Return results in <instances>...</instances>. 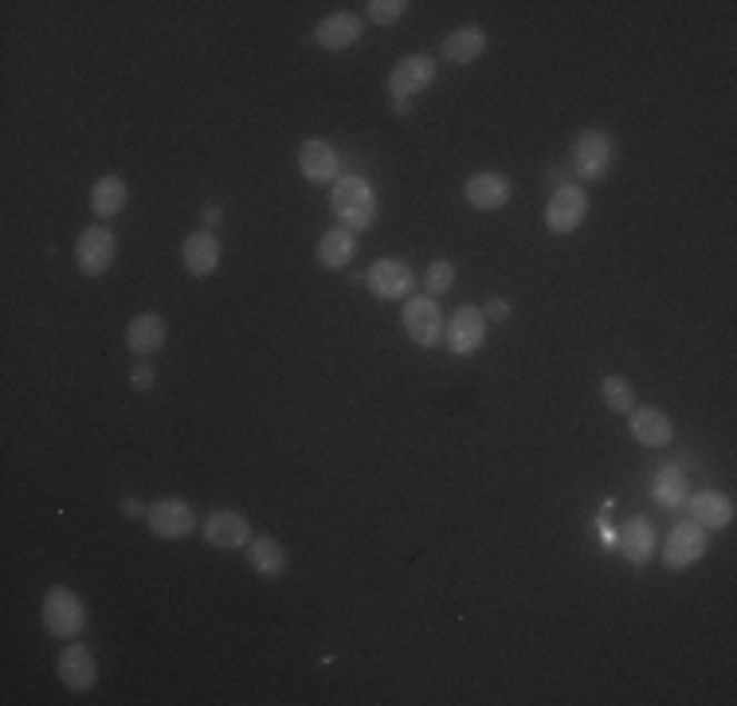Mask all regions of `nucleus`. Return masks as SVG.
<instances>
[{
    "instance_id": "8",
    "label": "nucleus",
    "mask_w": 737,
    "mask_h": 706,
    "mask_svg": "<svg viewBox=\"0 0 737 706\" xmlns=\"http://www.w3.org/2000/svg\"><path fill=\"white\" fill-rule=\"evenodd\" d=\"M706 530L698 523H679L671 534H667V541H663V561H667V569H690L695 561H703L706 557Z\"/></svg>"
},
{
    "instance_id": "3",
    "label": "nucleus",
    "mask_w": 737,
    "mask_h": 706,
    "mask_svg": "<svg viewBox=\"0 0 737 706\" xmlns=\"http://www.w3.org/2000/svg\"><path fill=\"white\" fill-rule=\"evenodd\" d=\"M405 334L416 341L420 349H431L439 338H444V310H439V302L431 299V295H412V299L405 302Z\"/></svg>"
},
{
    "instance_id": "31",
    "label": "nucleus",
    "mask_w": 737,
    "mask_h": 706,
    "mask_svg": "<svg viewBox=\"0 0 737 706\" xmlns=\"http://www.w3.org/2000/svg\"><path fill=\"white\" fill-rule=\"evenodd\" d=\"M133 389H138V392L153 389V369L146 366V361H138V369H133Z\"/></svg>"
},
{
    "instance_id": "2",
    "label": "nucleus",
    "mask_w": 737,
    "mask_h": 706,
    "mask_svg": "<svg viewBox=\"0 0 737 706\" xmlns=\"http://www.w3.org/2000/svg\"><path fill=\"white\" fill-rule=\"evenodd\" d=\"M43 628L56 636V640H71L87 628V605L76 589L67 585H51L43 593Z\"/></svg>"
},
{
    "instance_id": "1",
    "label": "nucleus",
    "mask_w": 737,
    "mask_h": 706,
    "mask_svg": "<svg viewBox=\"0 0 737 706\" xmlns=\"http://www.w3.org/2000/svg\"><path fill=\"white\" fill-rule=\"evenodd\" d=\"M330 208H333V217H338V225L349 228V232H365V228H374V220H377L374 185L365 181V177H353V173L338 177Z\"/></svg>"
},
{
    "instance_id": "14",
    "label": "nucleus",
    "mask_w": 737,
    "mask_h": 706,
    "mask_svg": "<svg viewBox=\"0 0 737 706\" xmlns=\"http://www.w3.org/2000/svg\"><path fill=\"white\" fill-rule=\"evenodd\" d=\"M169 330H166V318L161 315H138L130 326H126V349H130L138 361H150L153 354H161V346H166Z\"/></svg>"
},
{
    "instance_id": "10",
    "label": "nucleus",
    "mask_w": 737,
    "mask_h": 706,
    "mask_svg": "<svg viewBox=\"0 0 737 706\" xmlns=\"http://www.w3.org/2000/svg\"><path fill=\"white\" fill-rule=\"evenodd\" d=\"M114 256H118V240H114V232L110 228H87L83 236H79V243H76V267L83 275H107L110 271V263H114Z\"/></svg>"
},
{
    "instance_id": "32",
    "label": "nucleus",
    "mask_w": 737,
    "mask_h": 706,
    "mask_svg": "<svg viewBox=\"0 0 737 706\" xmlns=\"http://www.w3.org/2000/svg\"><path fill=\"white\" fill-rule=\"evenodd\" d=\"M146 510H150V507H141L138 499H126V503H122V515H126V518H146Z\"/></svg>"
},
{
    "instance_id": "5",
    "label": "nucleus",
    "mask_w": 737,
    "mask_h": 706,
    "mask_svg": "<svg viewBox=\"0 0 737 706\" xmlns=\"http://www.w3.org/2000/svg\"><path fill=\"white\" fill-rule=\"evenodd\" d=\"M365 282H369V291L377 295L381 302H400V299H412V287H416V275L408 263H400V259H377L374 267H369V275H365Z\"/></svg>"
},
{
    "instance_id": "18",
    "label": "nucleus",
    "mask_w": 737,
    "mask_h": 706,
    "mask_svg": "<svg viewBox=\"0 0 737 706\" xmlns=\"http://www.w3.org/2000/svg\"><path fill=\"white\" fill-rule=\"evenodd\" d=\"M205 541L212 549H248V541H251L248 518L236 515V510H216L205 523Z\"/></svg>"
},
{
    "instance_id": "27",
    "label": "nucleus",
    "mask_w": 737,
    "mask_h": 706,
    "mask_svg": "<svg viewBox=\"0 0 737 706\" xmlns=\"http://www.w3.org/2000/svg\"><path fill=\"white\" fill-rule=\"evenodd\" d=\"M600 397H605V405L612 408V412H631L636 408V392H631V381L620 374L605 377L600 381Z\"/></svg>"
},
{
    "instance_id": "28",
    "label": "nucleus",
    "mask_w": 737,
    "mask_h": 706,
    "mask_svg": "<svg viewBox=\"0 0 737 706\" xmlns=\"http://www.w3.org/2000/svg\"><path fill=\"white\" fill-rule=\"evenodd\" d=\"M408 9H412L408 0H369V4H365V17H369V24L389 28V24H397Z\"/></svg>"
},
{
    "instance_id": "9",
    "label": "nucleus",
    "mask_w": 737,
    "mask_h": 706,
    "mask_svg": "<svg viewBox=\"0 0 737 706\" xmlns=\"http://www.w3.org/2000/svg\"><path fill=\"white\" fill-rule=\"evenodd\" d=\"M444 338H448V349L456 358H471L475 349L487 341V318H482L479 307H459L451 315V322L444 326Z\"/></svg>"
},
{
    "instance_id": "25",
    "label": "nucleus",
    "mask_w": 737,
    "mask_h": 706,
    "mask_svg": "<svg viewBox=\"0 0 737 706\" xmlns=\"http://www.w3.org/2000/svg\"><path fill=\"white\" fill-rule=\"evenodd\" d=\"M126 200H130V189H126V181L122 177H99L94 181V189H91V208H94V217L99 220H110V217H118L126 208Z\"/></svg>"
},
{
    "instance_id": "29",
    "label": "nucleus",
    "mask_w": 737,
    "mask_h": 706,
    "mask_svg": "<svg viewBox=\"0 0 737 706\" xmlns=\"http://www.w3.org/2000/svg\"><path fill=\"white\" fill-rule=\"evenodd\" d=\"M451 282H456V263H451V259H436V263L424 271V291H431V299H436V295H448Z\"/></svg>"
},
{
    "instance_id": "7",
    "label": "nucleus",
    "mask_w": 737,
    "mask_h": 706,
    "mask_svg": "<svg viewBox=\"0 0 737 706\" xmlns=\"http://www.w3.org/2000/svg\"><path fill=\"white\" fill-rule=\"evenodd\" d=\"M612 158H616V141L608 138L605 130H585L577 138V146H572V166H577V173L588 177V181L605 177Z\"/></svg>"
},
{
    "instance_id": "20",
    "label": "nucleus",
    "mask_w": 737,
    "mask_h": 706,
    "mask_svg": "<svg viewBox=\"0 0 737 706\" xmlns=\"http://www.w3.org/2000/svg\"><path fill=\"white\" fill-rule=\"evenodd\" d=\"M616 546H620V554L628 557L631 565L651 561V554H655V526H651V518H644V515L628 518V523L620 526V534H616Z\"/></svg>"
},
{
    "instance_id": "24",
    "label": "nucleus",
    "mask_w": 737,
    "mask_h": 706,
    "mask_svg": "<svg viewBox=\"0 0 737 706\" xmlns=\"http://www.w3.org/2000/svg\"><path fill=\"white\" fill-rule=\"evenodd\" d=\"M482 51H487V32H482V28H456V32L444 40V59L456 67L475 63Z\"/></svg>"
},
{
    "instance_id": "22",
    "label": "nucleus",
    "mask_w": 737,
    "mask_h": 706,
    "mask_svg": "<svg viewBox=\"0 0 737 706\" xmlns=\"http://www.w3.org/2000/svg\"><path fill=\"white\" fill-rule=\"evenodd\" d=\"M248 565H251V574H259L263 581H279V577L287 574V549L275 538H251Z\"/></svg>"
},
{
    "instance_id": "30",
    "label": "nucleus",
    "mask_w": 737,
    "mask_h": 706,
    "mask_svg": "<svg viewBox=\"0 0 737 706\" xmlns=\"http://www.w3.org/2000/svg\"><path fill=\"white\" fill-rule=\"evenodd\" d=\"M482 318H487V322H506V318H510V302L490 299L487 307H482Z\"/></svg>"
},
{
    "instance_id": "12",
    "label": "nucleus",
    "mask_w": 737,
    "mask_h": 706,
    "mask_svg": "<svg viewBox=\"0 0 737 706\" xmlns=\"http://www.w3.org/2000/svg\"><path fill=\"white\" fill-rule=\"evenodd\" d=\"M59 679H63L67 690H91L99 683V664H94V652L83 648V644H67L59 652V664H56Z\"/></svg>"
},
{
    "instance_id": "11",
    "label": "nucleus",
    "mask_w": 737,
    "mask_h": 706,
    "mask_svg": "<svg viewBox=\"0 0 737 706\" xmlns=\"http://www.w3.org/2000/svg\"><path fill=\"white\" fill-rule=\"evenodd\" d=\"M361 32H365L361 17H353V12H333V17L318 20L310 40H315L322 51H349L357 40H361Z\"/></svg>"
},
{
    "instance_id": "4",
    "label": "nucleus",
    "mask_w": 737,
    "mask_h": 706,
    "mask_svg": "<svg viewBox=\"0 0 737 706\" xmlns=\"http://www.w3.org/2000/svg\"><path fill=\"white\" fill-rule=\"evenodd\" d=\"M436 83V59L431 56H405L389 71V95L392 102H412Z\"/></svg>"
},
{
    "instance_id": "33",
    "label": "nucleus",
    "mask_w": 737,
    "mask_h": 706,
    "mask_svg": "<svg viewBox=\"0 0 737 706\" xmlns=\"http://www.w3.org/2000/svg\"><path fill=\"white\" fill-rule=\"evenodd\" d=\"M216 220H220V208H216V205H208V208H205V225L212 228Z\"/></svg>"
},
{
    "instance_id": "23",
    "label": "nucleus",
    "mask_w": 737,
    "mask_h": 706,
    "mask_svg": "<svg viewBox=\"0 0 737 706\" xmlns=\"http://www.w3.org/2000/svg\"><path fill=\"white\" fill-rule=\"evenodd\" d=\"M357 243H353V232L349 228H330V232L318 240V263L326 267V271H346L349 259H353Z\"/></svg>"
},
{
    "instance_id": "16",
    "label": "nucleus",
    "mask_w": 737,
    "mask_h": 706,
    "mask_svg": "<svg viewBox=\"0 0 737 706\" xmlns=\"http://www.w3.org/2000/svg\"><path fill=\"white\" fill-rule=\"evenodd\" d=\"M338 150H333L330 141L322 138H310L302 141L299 150V173L307 177L310 185H333L338 181Z\"/></svg>"
},
{
    "instance_id": "21",
    "label": "nucleus",
    "mask_w": 737,
    "mask_h": 706,
    "mask_svg": "<svg viewBox=\"0 0 737 706\" xmlns=\"http://www.w3.org/2000/svg\"><path fill=\"white\" fill-rule=\"evenodd\" d=\"M181 259H185V267H189V275L208 279V275L220 267V240H216V232H208V228L192 232L181 248Z\"/></svg>"
},
{
    "instance_id": "6",
    "label": "nucleus",
    "mask_w": 737,
    "mask_h": 706,
    "mask_svg": "<svg viewBox=\"0 0 737 706\" xmlns=\"http://www.w3.org/2000/svg\"><path fill=\"white\" fill-rule=\"evenodd\" d=\"M588 217V197L577 185H561L546 205V228L554 236H572L580 228V220Z\"/></svg>"
},
{
    "instance_id": "15",
    "label": "nucleus",
    "mask_w": 737,
    "mask_h": 706,
    "mask_svg": "<svg viewBox=\"0 0 737 706\" xmlns=\"http://www.w3.org/2000/svg\"><path fill=\"white\" fill-rule=\"evenodd\" d=\"M464 197H467V205L479 208V212H498V208L510 205L514 189H510V181H506L502 173H490V169H487V173L467 177Z\"/></svg>"
},
{
    "instance_id": "13",
    "label": "nucleus",
    "mask_w": 737,
    "mask_h": 706,
    "mask_svg": "<svg viewBox=\"0 0 737 706\" xmlns=\"http://www.w3.org/2000/svg\"><path fill=\"white\" fill-rule=\"evenodd\" d=\"M146 523L158 538H185L197 526V515L185 499H158L150 510H146Z\"/></svg>"
},
{
    "instance_id": "26",
    "label": "nucleus",
    "mask_w": 737,
    "mask_h": 706,
    "mask_svg": "<svg viewBox=\"0 0 737 706\" xmlns=\"http://www.w3.org/2000/svg\"><path fill=\"white\" fill-rule=\"evenodd\" d=\"M651 495H655V503L667 510L683 507L690 495V483H687V475H683V467H663L659 479L651 483Z\"/></svg>"
},
{
    "instance_id": "17",
    "label": "nucleus",
    "mask_w": 737,
    "mask_h": 706,
    "mask_svg": "<svg viewBox=\"0 0 737 706\" xmlns=\"http://www.w3.org/2000/svg\"><path fill=\"white\" fill-rule=\"evenodd\" d=\"M628 428L644 448H667L675 440V424L671 416L663 412V408H631L628 412Z\"/></svg>"
},
{
    "instance_id": "19",
    "label": "nucleus",
    "mask_w": 737,
    "mask_h": 706,
    "mask_svg": "<svg viewBox=\"0 0 737 706\" xmlns=\"http://www.w3.org/2000/svg\"><path fill=\"white\" fill-rule=\"evenodd\" d=\"M687 515L690 523H698L703 530H721V526L734 523V503L718 490H698V495H687Z\"/></svg>"
}]
</instances>
